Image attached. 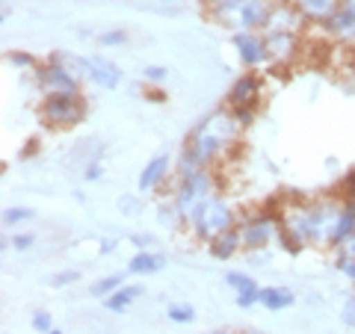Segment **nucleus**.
<instances>
[{
    "label": "nucleus",
    "instance_id": "1",
    "mask_svg": "<svg viewBox=\"0 0 355 334\" xmlns=\"http://www.w3.org/2000/svg\"><path fill=\"white\" fill-rule=\"evenodd\" d=\"M240 121L234 118V113L228 109H214L210 116H205L198 125L193 128V133L187 137L181 154H178V166L175 172L178 177H187L198 169H207L216 157H222L240 137Z\"/></svg>",
    "mask_w": 355,
    "mask_h": 334
},
{
    "label": "nucleus",
    "instance_id": "2",
    "mask_svg": "<svg viewBox=\"0 0 355 334\" xmlns=\"http://www.w3.org/2000/svg\"><path fill=\"white\" fill-rule=\"evenodd\" d=\"M270 12H272V0H228V3L210 6V15H214L216 24L234 30V33L263 30Z\"/></svg>",
    "mask_w": 355,
    "mask_h": 334
},
{
    "label": "nucleus",
    "instance_id": "3",
    "mask_svg": "<svg viewBox=\"0 0 355 334\" xmlns=\"http://www.w3.org/2000/svg\"><path fill=\"white\" fill-rule=\"evenodd\" d=\"M187 225L193 228V234L198 240L210 243L214 237H219V234L234 228V210H231V204L225 202V198L210 195L207 202H202L193 210V216L187 219Z\"/></svg>",
    "mask_w": 355,
    "mask_h": 334
},
{
    "label": "nucleus",
    "instance_id": "4",
    "mask_svg": "<svg viewBox=\"0 0 355 334\" xmlns=\"http://www.w3.org/2000/svg\"><path fill=\"white\" fill-rule=\"evenodd\" d=\"M210 195H214V175H210V169H198L187 177H178V186L172 193V204H175L178 213H181V219L187 222L193 216V210L202 202H207Z\"/></svg>",
    "mask_w": 355,
    "mask_h": 334
},
{
    "label": "nucleus",
    "instance_id": "5",
    "mask_svg": "<svg viewBox=\"0 0 355 334\" xmlns=\"http://www.w3.org/2000/svg\"><path fill=\"white\" fill-rule=\"evenodd\" d=\"M86 116V101L80 92H57L44 95L42 101V118L53 128H71Z\"/></svg>",
    "mask_w": 355,
    "mask_h": 334
},
{
    "label": "nucleus",
    "instance_id": "6",
    "mask_svg": "<svg viewBox=\"0 0 355 334\" xmlns=\"http://www.w3.org/2000/svg\"><path fill=\"white\" fill-rule=\"evenodd\" d=\"M240 231V240H243V249L246 252H258L266 249L272 243V237H279L282 228H279V216H252L246 219Z\"/></svg>",
    "mask_w": 355,
    "mask_h": 334
},
{
    "label": "nucleus",
    "instance_id": "7",
    "mask_svg": "<svg viewBox=\"0 0 355 334\" xmlns=\"http://www.w3.org/2000/svg\"><path fill=\"white\" fill-rule=\"evenodd\" d=\"M36 77H39V89L44 95H57V92H80V80L65 69L60 62H48L36 69Z\"/></svg>",
    "mask_w": 355,
    "mask_h": 334
},
{
    "label": "nucleus",
    "instance_id": "8",
    "mask_svg": "<svg viewBox=\"0 0 355 334\" xmlns=\"http://www.w3.org/2000/svg\"><path fill=\"white\" fill-rule=\"evenodd\" d=\"M234 48L240 53L243 65L249 69H261V65L270 62V53H266V42L261 33H252V30H243V33H234Z\"/></svg>",
    "mask_w": 355,
    "mask_h": 334
},
{
    "label": "nucleus",
    "instance_id": "9",
    "mask_svg": "<svg viewBox=\"0 0 355 334\" xmlns=\"http://www.w3.org/2000/svg\"><path fill=\"white\" fill-rule=\"evenodd\" d=\"M263 42H266V53H270V62L272 65H282V62H291L296 57V48H299V39L296 33H263Z\"/></svg>",
    "mask_w": 355,
    "mask_h": 334
},
{
    "label": "nucleus",
    "instance_id": "10",
    "mask_svg": "<svg viewBox=\"0 0 355 334\" xmlns=\"http://www.w3.org/2000/svg\"><path fill=\"white\" fill-rule=\"evenodd\" d=\"M258 98H261V77L254 71L237 77L228 89V107H254Z\"/></svg>",
    "mask_w": 355,
    "mask_h": 334
},
{
    "label": "nucleus",
    "instance_id": "11",
    "mask_svg": "<svg viewBox=\"0 0 355 334\" xmlns=\"http://www.w3.org/2000/svg\"><path fill=\"white\" fill-rule=\"evenodd\" d=\"M89 62V80H92L98 89H116L121 83V71L113 60L107 57H86Z\"/></svg>",
    "mask_w": 355,
    "mask_h": 334
},
{
    "label": "nucleus",
    "instance_id": "12",
    "mask_svg": "<svg viewBox=\"0 0 355 334\" xmlns=\"http://www.w3.org/2000/svg\"><path fill=\"white\" fill-rule=\"evenodd\" d=\"M169 172H172L169 154H157V157H151L146 169L139 172V193H154V189H160Z\"/></svg>",
    "mask_w": 355,
    "mask_h": 334
},
{
    "label": "nucleus",
    "instance_id": "13",
    "mask_svg": "<svg viewBox=\"0 0 355 334\" xmlns=\"http://www.w3.org/2000/svg\"><path fill=\"white\" fill-rule=\"evenodd\" d=\"M323 30L329 33L331 39H338V42H343V44H352V42H355V15L340 3V9L326 21Z\"/></svg>",
    "mask_w": 355,
    "mask_h": 334
},
{
    "label": "nucleus",
    "instance_id": "14",
    "mask_svg": "<svg viewBox=\"0 0 355 334\" xmlns=\"http://www.w3.org/2000/svg\"><path fill=\"white\" fill-rule=\"evenodd\" d=\"M343 0H296L299 12H302L305 21H314V24H326L340 9Z\"/></svg>",
    "mask_w": 355,
    "mask_h": 334
},
{
    "label": "nucleus",
    "instance_id": "15",
    "mask_svg": "<svg viewBox=\"0 0 355 334\" xmlns=\"http://www.w3.org/2000/svg\"><path fill=\"white\" fill-rule=\"evenodd\" d=\"M166 266V254L157 249H146V252H137L133 258L128 261V272L130 275H154Z\"/></svg>",
    "mask_w": 355,
    "mask_h": 334
},
{
    "label": "nucleus",
    "instance_id": "16",
    "mask_svg": "<svg viewBox=\"0 0 355 334\" xmlns=\"http://www.w3.org/2000/svg\"><path fill=\"white\" fill-rule=\"evenodd\" d=\"M349 237H355V198H347L340 204V213H338V225L331 231V246H343Z\"/></svg>",
    "mask_w": 355,
    "mask_h": 334
},
{
    "label": "nucleus",
    "instance_id": "17",
    "mask_svg": "<svg viewBox=\"0 0 355 334\" xmlns=\"http://www.w3.org/2000/svg\"><path fill=\"white\" fill-rule=\"evenodd\" d=\"M207 249L210 254H214L216 261H228V258H234V254L243 249V240H240V231L237 228H231L225 234H219V237H214L207 243Z\"/></svg>",
    "mask_w": 355,
    "mask_h": 334
},
{
    "label": "nucleus",
    "instance_id": "18",
    "mask_svg": "<svg viewBox=\"0 0 355 334\" xmlns=\"http://www.w3.org/2000/svg\"><path fill=\"white\" fill-rule=\"evenodd\" d=\"M293 302H296V296H293L291 287L270 284V287H263L261 290V305L270 308V310H284V308H291Z\"/></svg>",
    "mask_w": 355,
    "mask_h": 334
},
{
    "label": "nucleus",
    "instance_id": "19",
    "mask_svg": "<svg viewBox=\"0 0 355 334\" xmlns=\"http://www.w3.org/2000/svg\"><path fill=\"white\" fill-rule=\"evenodd\" d=\"M142 293V287H119L116 293H110L104 299V308L113 310V314H125V310L133 305V299Z\"/></svg>",
    "mask_w": 355,
    "mask_h": 334
},
{
    "label": "nucleus",
    "instance_id": "20",
    "mask_svg": "<svg viewBox=\"0 0 355 334\" xmlns=\"http://www.w3.org/2000/svg\"><path fill=\"white\" fill-rule=\"evenodd\" d=\"M121 281H125V275H107V278H98V281L89 287V293L98 296V299H107L110 293H116V290H119Z\"/></svg>",
    "mask_w": 355,
    "mask_h": 334
},
{
    "label": "nucleus",
    "instance_id": "21",
    "mask_svg": "<svg viewBox=\"0 0 355 334\" xmlns=\"http://www.w3.org/2000/svg\"><path fill=\"white\" fill-rule=\"evenodd\" d=\"M225 284L231 287L234 293H246V290H254V278L246 275V272H225Z\"/></svg>",
    "mask_w": 355,
    "mask_h": 334
},
{
    "label": "nucleus",
    "instance_id": "22",
    "mask_svg": "<svg viewBox=\"0 0 355 334\" xmlns=\"http://www.w3.org/2000/svg\"><path fill=\"white\" fill-rule=\"evenodd\" d=\"M98 42H101L104 48H121V44L130 42V33L128 30H107V33L98 36Z\"/></svg>",
    "mask_w": 355,
    "mask_h": 334
},
{
    "label": "nucleus",
    "instance_id": "23",
    "mask_svg": "<svg viewBox=\"0 0 355 334\" xmlns=\"http://www.w3.org/2000/svg\"><path fill=\"white\" fill-rule=\"evenodd\" d=\"M27 219H33V210L30 207H6L3 210V225H21V222H27Z\"/></svg>",
    "mask_w": 355,
    "mask_h": 334
},
{
    "label": "nucleus",
    "instance_id": "24",
    "mask_svg": "<svg viewBox=\"0 0 355 334\" xmlns=\"http://www.w3.org/2000/svg\"><path fill=\"white\" fill-rule=\"evenodd\" d=\"M166 317H169L172 322H193L196 319V308L193 305H169Z\"/></svg>",
    "mask_w": 355,
    "mask_h": 334
},
{
    "label": "nucleus",
    "instance_id": "25",
    "mask_svg": "<svg viewBox=\"0 0 355 334\" xmlns=\"http://www.w3.org/2000/svg\"><path fill=\"white\" fill-rule=\"evenodd\" d=\"M119 213H125V216H137V213H142V202L137 195H121L119 198Z\"/></svg>",
    "mask_w": 355,
    "mask_h": 334
},
{
    "label": "nucleus",
    "instance_id": "26",
    "mask_svg": "<svg viewBox=\"0 0 355 334\" xmlns=\"http://www.w3.org/2000/svg\"><path fill=\"white\" fill-rule=\"evenodd\" d=\"M74 281H80V270H65V272L51 275V287H69Z\"/></svg>",
    "mask_w": 355,
    "mask_h": 334
},
{
    "label": "nucleus",
    "instance_id": "27",
    "mask_svg": "<svg viewBox=\"0 0 355 334\" xmlns=\"http://www.w3.org/2000/svg\"><path fill=\"white\" fill-rule=\"evenodd\" d=\"M33 328H36V331H42V334H48L51 328H53V319H51V314H48V310H36V314H33Z\"/></svg>",
    "mask_w": 355,
    "mask_h": 334
},
{
    "label": "nucleus",
    "instance_id": "28",
    "mask_svg": "<svg viewBox=\"0 0 355 334\" xmlns=\"http://www.w3.org/2000/svg\"><path fill=\"white\" fill-rule=\"evenodd\" d=\"M261 302V287H254V290H246V293H237V308H254Z\"/></svg>",
    "mask_w": 355,
    "mask_h": 334
},
{
    "label": "nucleus",
    "instance_id": "29",
    "mask_svg": "<svg viewBox=\"0 0 355 334\" xmlns=\"http://www.w3.org/2000/svg\"><path fill=\"white\" fill-rule=\"evenodd\" d=\"M33 246H36V234L24 231V234H15V237H12V249H18V252H27Z\"/></svg>",
    "mask_w": 355,
    "mask_h": 334
},
{
    "label": "nucleus",
    "instance_id": "30",
    "mask_svg": "<svg viewBox=\"0 0 355 334\" xmlns=\"http://www.w3.org/2000/svg\"><path fill=\"white\" fill-rule=\"evenodd\" d=\"M340 319H343V326H352V328H355V293H349L347 302H343Z\"/></svg>",
    "mask_w": 355,
    "mask_h": 334
},
{
    "label": "nucleus",
    "instance_id": "31",
    "mask_svg": "<svg viewBox=\"0 0 355 334\" xmlns=\"http://www.w3.org/2000/svg\"><path fill=\"white\" fill-rule=\"evenodd\" d=\"M142 77H146L148 83H163L166 80V69L163 65H146V69H142Z\"/></svg>",
    "mask_w": 355,
    "mask_h": 334
},
{
    "label": "nucleus",
    "instance_id": "32",
    "mask_svg": "<svg viewBox=\"0 0 355 334\" xmlns=\"http://www.w3.org/2000/svg\"><path fill=\"white\" fill-rule=\"evenodd\" d=\"M130 243H133V246H137L139 252H146V249H157V240H154L151 234H133Z\"/></svg>",
    "mask_w": 355,
    "mask_h": 334
},
{
    "label": "nucleus",
    "instance_id": "33",
    "mask_svg": "<svg viewBox=\"0 0 355 334\" xmlns=\"http://www.w3.org/2000/svg\"><path fill=\"white\" fill-rule=\"evenodd\" d=\"M83 177H86V181H101V177H104V166H101V160H92L89 166H83Z\"/></svg>",
    "mask_w": 355,
    "mask_h": 334
},
{
    "label": "nucleus",
    "instance_id": "34",
    "mask_svg": "<svg viewBox=\"0 0 355 334\" xmlns=\"http://www.w3.org/2000/svg\"><path fill=\"white\" fill-rule=\"evenodd\" d=\"M231 113H234V118L240 121V128H246V125H252L254 107H231Z\"/></svg>",
    "mask_w": 355,
    "mask_h": 334
},
{
    "label": "nucleus",
    "instance_id": "35",
    "mask_svg": "<svg viewBox=\"0 0 355 334\" xmlns=\"http://www.w3.org/2000/svg\"><path fill=\"white\" fill-rule=\"evenodd\" d=\"M335 266H338V270L347 275V278H352V281H355V261H352V258H347V254H338Z\"/></svg>",
    "mask_w": 355,
    "mask_h": 334
},
{
    "label": "nucleus",
    "instance_id": "36",
    "mask_svg": "<svg viewBox=\"0 0 355 334\" xmlns=\"http://www.w3.org/2000/svg\"><path fill=\"white\" fill-rule=\"evenodd\" d=\"M9 62L18 65V69H36V60L30 53H9Z\"/></svg>",
    "mask_w": 355,
    "mask_h": 334
},
{
    "label": "nucleus",
    "instance_id": "37",
    "mask_svg": "<svg viewBox=\"0 0 355 334\" xmlns=\"http://www.w3.org/2000/svg\"><path fill=\"white\" fill-rule=\"evenodd\" d=\"M116 246H119V240H116V237L101 240V243H98V254H110V252H113Z\"/></svg>",
    "mask_w": 355,
    "mask_h": 334
},
{
    "label": "nucleus",
    "instance_id": "38",
    "mask_svg": "<svg viewBox=\"0 0 355 334\" xmlns=\"http://www.w3.org/2000/svg\"><path fill=\"white\" fill-rule=\"evenodd\" d=\"M338 254H347V258H352L355 261V237H349L343 246H338Z\"/></svg>",
    "mask_w": 355,
    "mask_h": 334
},
{
    "label": "nucleus",
    "instance_id": "39",
    "mask_svg": "<svg viewBox=\"0 0 355 334\" xmlns=\"http://www.w3.org/2000/svg\"><path fill=\"white\" fill-rule=\"evenodd\" d=\"M343 184H347V195H349V198H355V169L347 175V181H343Z\"/></svg>",
    "mask_w": 355,
    "mask_h": 334
},
{
    "label": "nucleus",
    "instance_id": "40",
    "mask_svg": "<svg viewBox=\"0 0 355 334\" xmlns=\"http://www.w3.org/2000/svg\"><path fill=\"white\" fill-rule=\"evenodd\" d=\"M343 6H347V9H349V12L355 15V0H343Z\"/></svg>",
    "mask_w": 355,
    "mask_h": 334
},
{
    "label": "nucleus",
    "instance_id": "41",
    "mask_svg": "<svg viewBox=\"0 0 355 334\" xmlns=\"http://www.w3.org/2000/svg\"><path fill=\"white\" fill-rule=\"evenodd\" d=\"M160 3H166V6H181V0H160Z\"/></svg>",
    "mask_w": 355,
    "mask_h": 334
},
{
    "label": "nucleus",
    "instance_id": "42",
    "mask_svg": "<svg viewBox=\"0 0 355 334\" xmlns=\"http://www.w3.org/2000/svg\"><path fill=\"white\" fill-rule=\"evenodd\" d=\"M207 6H219V3H228V0H205Z\"/></svg>",
    "mask_w": 355,
    "mask_h": 334
},
{
    "label": "nucleus",
    "instance_id": "43",
    "mask_svg": "<svg viewBox=\"0 0 355 334\" xmlns=\"http://www.w3.org/2000/svg\"><path fill=\"white\" fill-rule=\"evenodd\" d=\"M48 334H62V331H60V328H51V331H48Z\"/></svg>",
    "mask_w": 355,
    "mask_h": 334
},
{
    "label": "nucleus",
    "instance_id": "44",
    "mask_svg": "<svg viewBox=\"0 0 355 334\" xmlns=\"http://www.w3.org/2000/svg\"><path fill=\"white\" fill-rule=\"evenodd\" d=\"M214 334H228V331H214Z\"/></svg>",
    "mask_w": 355,
    "mask_h": 334
},
{
    "label": "nucleus",
    "instance_id": "45",
    "mask_svg": "<svg viewBox=\"0 0 355 334\" xmlns=\"http://www.w3.org/2000/svg\"><path fill=\"white\" fill-rule=\"evenodd\" d=\"M272 3H279V0H272Z\"/></svg>",
    "mask_w": 355,
    "mask_h": 334
}]
</instances>
